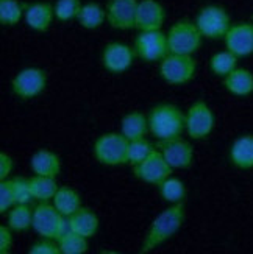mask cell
I'll list each match as a JSON object with an SVG mask.
<instances>
[{
    "label": "cell",
    "instance_id": "obj_1",
    "mask_svg": "<svg viewBox=\"0 0 253 254\" xmlns=\"http://www.w3.org/2000/svg\"><path fill=\"white\" fill-rule=\"evenodd\" d=\"M184 222V204L177 203L170 204L168 209L153 220V223L149 228V233L142 242L141 253H150L160 245H163L164 242H168L170 237H173L178 233L181 225Z\"/></svg>",
    "mask_w": 253,
    "mask_h": 254
},
{
    "label": "cell",
    "instance_id": "obj_2",
    "mask_svg": "<svg viewBox=\"0 0 253 254\" xmlns=\"http://www.w3.org/2000/svg\"><path fill=\"white\" fill-rule=\"evenodd\" d=\"M147 119L150 132L160 140L180 137L181 132L186 129V116L175 105H157L155 108H152Z\"/></svg>",
    "mask_w": 253,
    "mask_h": 254
},
{
    "label": "cell",
    "instance_id": "obj_3",
    "mask_svg": "<svg viewBox=\"0 0 253 254\" xmlns=\"http://www.w3.org/2000/svg\"><path fill=\"white\" fill-rule=\"evenodd\" d=\"M33 229L44 237L58 240L72 231L69 217H64L57 207L49 203H41L33 211Z\"/></svg>",
    "mask_w": 253,
    "mask_h": 254
},
{
    "label": "cell",
    "instance_id": "obj_4",
    "mask_svg": "<svg viewBox=\"0 0 253 254\" xmlns=\"http://www.w3.org/2000/svg\"><path fill=\"white\" fill-rule=\"evenodd\" d=\"M128 143L122 132H105L94 142V158L109 167L128 164Z\"/></svg>",
    "mask_w": 253,
    "mask_h": 254
},
{
    "label": "cell",
    "instance_id": "obj_5",
    "mask_svg": "<svg viewBox=\"0 0 253 254\" xmlns=\"http://www.w3.org/2000/svg\"><path fill=\"white\" fill-rule=\"evenodd\" d=\"M202 39L203 35L195 25V22L188 19L178 20L168 31L169 53L192 55L202 47Z\"/></svg>",
    "mask_w": 253,
    "mask_h": 254
},
{
    "label": "cell",
    "instance_id": "obj_6",
    "mask_svg": "<svg viewBox=\"0 0 253 254\" xmlns=\"http://www.w3.org/2000/svg\"><path fill=\"white\" fill-rule=\"evenodd\" d=\"M197 64L191 55H180V53H169L166 58L161 60L160 73L163 80L178 86L189 83L195 75Z\"/></svg>",
    "mask_w": 253,
    "mask_h": 254
},
{
    "label": "cell",
    "instance_id": "obj_7",
    "mask_svg": "<svg viewBox=\"0 0 253 254\" xmlns=\"http://www.w3.org/2000/svg\"><path fill=\"white\" fill-rule=\"evenodd\" d=\"M195 25L199 27L203 38L222 39L232 27V20L227 9L219 5H208L199 11L195 19Z\"/></svg>",
    "mask_w": 253,
    "mask_h": 254
},
{
    "label": "cell",
    "instance_id": "obj_8",
    "mask_svg": "<svg viewBox=\"0 0 253 254\" xmlns=\"http://www.w3.org/2000/svg\"><path fill=\"white\" fill-rule=\"evenodd\" d=\"M133 50L142 61H161L169 55L168 35H164L161 30L141 31L135 39Z\"/></svg>",
    "mask_w": 253,
    "mask_h": 254
},
{
    "label": "cell",
    "instance_id": "obj_9",
    "mask_svg": "<svg viewBox=\"0 0 253 254\" xmlns=\"http://www.w3.org/2000/svg\"><path fill=\"white\" fill-rule=\"evenodd\" d=\"M186 116V132L195 140H202L211 134L214 128V114L206 102L197 100L191 105Z\"/></svg>",
    "mask_w": 253,
    "mask_h": 254
},
{
    "label": "cell",
    "instance_id": "obj_10",
    "mask_svg": "<svg viewBox=\"0 0 253 254\" xmlns=\"http://www.w3.org/2000/svg\"><path fill=\"white\" fill-rule=\"evenodd\" d=\"M133 173L138 180L158 186L161 181L169 178L172 173V167L164 159L160 150H153L144 161L133 165Z\"/></svg>",
    "mask_w": 253,
    "mask_h": 254
},
{
    "label": "cell",
    "instance_id": "obj_11",
    "mask_svg": "<svg viewBox=\"0 0 253 254\" xmlns=\"http://www.w3.org/2000/svg\"><path fill=\"white\" fill-rule=\"evenodd\" d=\"M47 86V73L38 67L20 70L13 78V91L17 97L28 100L38 97Z\"/></svg>",
    "mask_w": 253,
    "mask_h": 254
},
{
    "label": "cell",
    "instance_id": "obj_12",
    "mask_svg": "<svg viewBox=\"0 0 253 254\" xmlns=\"http://www.w3.org/2000/svg\"><path fill=\"white\" fill-rule=\"evenodd\" d=\"M164 159L172 169H188L191 167L192 159H194V148L189 142L183 140L181 137H173L160 140L158 147Z\"/></svg>",
    "mask_w": 253,
    "mask_h": 254
},
{
    "label": "cell",
    "instance_id": "obj_13",
    "mask_svg": "<svg viewBox=\"0 0 253 254\" xmlns=\"http://www.w3.org/2000/svg\"><path fill=\"white\" fill-rule=\"evenodd\" d=\"M106 20L116 30L136 28L138 0H109L106 5Z\"/></svg>",
    "mask_w": 253,
    "mask_h": 254
},
{
    "label": "cell",
    "instance_id": "obj_14",
    "mask_svg": "<svg viewBox=\"0 0 253 254\" xmlns=\"http://www.w3.org/2000/svg\"><path fill=\"white\" fill-rule=\"evenodd\" d=\"M225 47L238 58L250 57L253 53V24L249 22H239L232 25L224 38Z\"/></svg>",
    "mask_w": 253,
    "mask_h": 254
},
{
    "label": "cell",
    "instance_id": "obj_15",
    "mask_svg": "<svg viewBox=\"0 0 253 254\" xmlns=\"http://www.w3.org/2000/svg\"><path fill=\"white\" fill-rule=\"evenodd\" d=\"M135 50L127 44L120 42H111L108 44L102 55L103 67L111 73H122L130 69L133 64Z\"/></svg>",
    "mask_w": 253,
    "mask_h": 254
},
{
    "label": "cell",
    "instance_id": "obj_16",
    "mask_svg": "<svg viewBox=\"0 0 253 254\" xmlns=\"http://www.w3.org/2000/svg\"><path fill=\"white\" fill-rule=\"evenodd\" d=\"M164 19H166V11L163 5L155 0H141L138 2L136 9V28L141 31L149 30H161Z\"/></svg>",
    "mask_w": 253,
    "mask_h": 254
},
{
    "label": "cell",
    "instance_id": "obj_17",
    "mask_svg": "<svg viewBox=\"0 0 253 254\" xmlns=\"http://www.w3.org/2000/svg\"><path fill=\"white\" fill-rule=\"evenodd\" d=\"M30 167L38 176H49L57 178L61 172V161L58 154L50 150H38L30 159Z\"/></svg>",
    "mask_w": 253,
    "mask_h": 254
},
{
    "label": "cell",
    "instance_id": "obj_18",
    "mask_svg": "<svg viewBox=\"0 0 253 254\" xmlns=\"http://www.w3.org/2000/svg\"><path fill=\"white\" fill-rule=\"evenodd\" d=\"M55 17V9L49 3H33L25 8V22L27 25L39 33L47 31Z\"/></svg>",
    "mask_w": 253,
    "mask_h": 254
},
{
    "label": "cell",
    "instance_id": "obj_19",
    "mask_svg": "<svg viewBox=\"0 0 253 254\" xmlns=\"http://www.w3.org/2000/svg\"><path fill=\"white\" fill-rule=\"evenodd\" d=\"M230 161L241 170L253 169V136L246 134L238 137L230 148Z\"/></svg>",
    "mask_w": 253,
    "mask_h": 254
},
{
    "label": "cell",
    "instance_id": "obj_20",
    "mask_svg": "<svg viewBox=\"0 0 253 254\" xmlns=\"http://www.w3.org/2000/svg\"><path fill=\"white\" fill-rule=\"evenodd\" d=\"M225 89L236 97H247L253 92V73L247 69L236 67L224 78Z\"/></svg>",
    "mask_w": 253,
    "mask_h": 254
},
{
    "label": "cell",
    "instance_id": "obj_21",
    "mask_svg": "<svg viewBox=\"0 0 253 254\" xmlns=\"http://www.w3.org/2000/svg\"><path fill=\"white\" fill-rule=\"evenodd\" d=\"M149 131H150L149 119H146V116L139 111H133L127 114L122 119V122H120V132H122L128 140L144 139Z\"/></svg>",
    "mask_w": 253,
    "mask_h": 254
},
{
    "label": "cell",
    "instance_id": "obj_22",
    "mask_svg": "<svg viewBox=\"0 0 253 254\" xmlns=\"http://www.w3.org/2000/svg\"><path fill=\"white\" fill-rule=\"evenodd\" d=\"M72 231L86 239L95 236L98 229V218L97 215L87 207H80L74 215L69 217Z\"/></svg>",
    "mask_w": 253,
    "mask_h": 254
},
{
    "label": "cell",
    "instance_id": "obj_23",
    "mask_svg": "<svg viewBox=\"0 0 253 254\" xmlns=\"http://www.w3.org/2000/svg\"><path fill=\"white\" fill-rule=\"evenodd\" d=\"M52 201H53V206L57 207L64 217L74 215L82 207L80 195L74 189H71V187H58V190L55 193Z\"/></svg>",
    "mask_w": 253,
    "mask_h": 254
},
{
    "label": "cell",
    "instance_id": "obj_24",
    "mask_svg": "<svg viewBox=\"0 0 253 254\" xmlns=\"http://www.w3.org/2000/svg\"><path fill=\"white\" fill-rule=\"evenodd\" d=\"M79 24L86 28V30H95L98 27H102L106 20V9H103L98 3H86L82 6L79 13Z\"/></svg>",
    "mask_w": 253,
    "mask_h": 254
},
{
    "label": "cell",
    "instance_id": "obj_25",
    "mask_svg": "<svg viewBox=\"0 0 253 254\" xmlns=\"http://www.w3.org/2000/svg\"><path fill=\"white\" fill-rule=\"evenodd\" d=\"M30 189L33 200H38L41 203H47L53 200L55 193L58 190V184L55 178H49V176H35L30 180Z\"/></svg>",
    "mask_w": 253,
    "mask_h": 254
},
{
    "label": "cell",
    "instance_id": "obj_26",
    "mask_svg": "<svg viewBox=\"0 0 253 254\" xmlns=\"http://www.w3.org/2000/svg\"><path fill=\"white\" fill-rule=\"evenodd\" d=\"M238 57L235 53H232L230 50H225V52H217L214 53L211 60H210V69L214 75L217 76H225L233 72L236 67H238Z\"/></svg>",
    "mask_w": 253,
    "mask_h": 254
},
{
    "label": "cell",
    "instance_id": "obj_27",
    "mask_svg": "<svg viewBox=\"0 0 253 254\" xmlns=\"http://www.w3.org/2000/svg\"><path fill=\"white\" fill-rule=\"evenodd\" d=\"M158 190H160V195L163 196V200H166L170 204L181 203L186 195L184 184L178 178H172V176H169V178H166L158 184Z\"/></svg>",
    "mask_w": 253,
    "mask_h": 254
},
{
    "label": "cell",
    "instance_id": "obj_28",
    "mask_svg": "<svg viewBox=\"0 0 253 254\" xmlns=\"http://www.w3.org/2000/svg\"><path fill=\"white\" fill-rule=\"evenodd\" d=\"M33 223V211L28 204H14L8 212V226L13 231H27Z\"/></svg>",
    "mask_w": 253,
    "mask_h": 254
},
{
    "label": "cell",
    "instance_id": "obj_29",
    "mask_svg": "<svg viewBox=\"0 0 253 254\" xmlns=\"http://www.w3.org/2000/svg\"><path fill=\"white\" fill-rule=\"evenodd\" d=\"M25 5L17 0H0V22L2 25L13 27L19 24L22 16L25 14Z\"/></svg>",
    "mask_w": 253,
    "mask_h": 254
},
{
    "label": "cell",
    "instance_id": "obj_30",
    "mask_svg": "<svg viewBox=\"0 0 253 254\" xmlns=\"http://www.w3.org/2000/svg\"><path fill=\"white\" fill-rule=\"evenodd\" d=\"M57 242H58L60 250H61L63 254H83V253L87 251L86 237L74 233V231H71V233H68V234H64Z\"/></svg>",
    "mask_w": 253,
    "mask_h": 254
},
{
    "label": "cell",
    "instance_id": "obj_31",
    "mask_svg": "<svg viewBox=\"0 0 253 254\" xmlns=\"http://www.w3.org/2000/svg\"><path fill=\"white\" fill-rule=\"evenodd\" d=\"M155 150L152 147V143L144 137L138 140H130L128 143V164L136 165L144 161L149 154Z\"/></svg>",
    "mask_w": 253,
    "mask_h": 254
},
{
    "label": "cell",
    "instance_id": "obj_32",
    "mask_svg": "<svg viewBox=\"0 0 253 254\" xmlns=\"http://www.w3.org/2000/svg\"><path fill=\"white\" fill-rule=\"evenodd\" d=\"M82 2L80 0H58L55 3L53 9H55V17L58 20H71V19H77L79 17V13L82 9Z\"/></svg>",
    "mask_w": 253,
    "mask_h": 254
},
{
    "label": "cell",
    "instance_id": "obj_33",
    "mask_svg": "<svg viewBox=\"0 0 253 254\" xmlns=\"http://www.w3.org/2000/svg\"><path fill=\"white\" fill-rule=\"evenodd\" d=\"M14 204H16V195H14L13 180H2L0 181V212L5 214Z\"/></svg>",
    "mask_w": 253,
    "mask_h": 254
},
{
    "label": "cell",
    "instance_id": "obj_34",
    "mask_svg": "<svg viewBox=\"0 0 253 254\" xmlns=\"http://www.w3.org/2000/svg\"><path fill=\"white\" fill-rule=\"evenodd\" d=\"M13 187H14V195H16V204H28L30 200H33L31 189H30V180L14 178Z\"/></svg>",
    "mask_w": 253,
    "mask_h": 254
},
{
    "label": "cell",
    "instance_id": "obj_35",
    "mask_svg": "<svg viewBox=\"0 0 253 254\" xmlns=\"http://www.w3.org/2000/svg\"><path fill=\"white\" fill-rule=\"evenodd\" d=\"M28 253L30 254H60L61 250L57 240L53 242V239H44V240L36 242V244H33Z\"/></svg>",
    "mask_w": 253,
    "mask_h": 254
},
{
    "label": "cell",
    "instance_id": "obj_36",
    "mask_svg": "<svg viewBox=\"0 0 253 254\" xmlns=\"http://www.w3.org/2000/svg\"><path fill=\"white\" fill-rule=\"evenodd\" d=\"M13 247V234H11V228L2 225L0 226V253L6 254Z\"/></svg>",
    "mask_w": 253,
    "mask_h": 254
},
{
    "label": "cell",
    "instance_id": "obj_37",
    "mask_svg": "<svg viewBox=\"0 0 253 254\" xmlns=\"http://www.w3.org/2000/svg\"><path fill=\"white\" fill-rule=\"evenodd\" d=\"M11 172H13V159L6 153H0V181L6 180Z\"/></svg>",
    "mask_w": 253,
    "mask_h": 254
}]
</instances>
